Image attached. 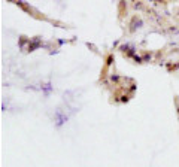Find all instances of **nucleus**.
<instances>
[]
</instances>
